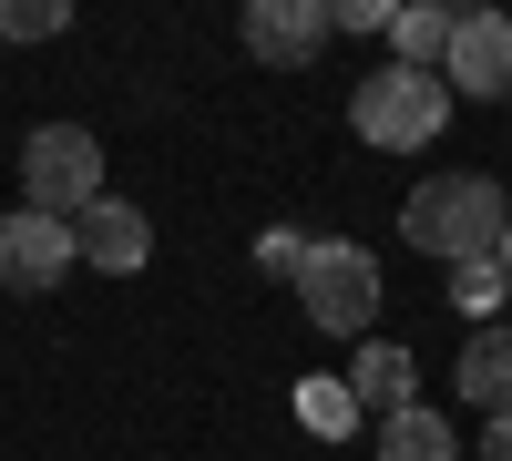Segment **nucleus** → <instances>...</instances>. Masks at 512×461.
Masks as SVG:
<instances>
[{
  "mask_svg": "<svg viewBox=\"0 0 512 461\" xmlns=\"http://www.w3.org/2000/svg\"><path fill=\"white\" fill-rule=\"evenodd\" d=\"M502 226H512V195L492 175H431V185H410V205H400V236L420 246V257H441V267L492 257Z\"/></svg>",
  "mask_w": 512,
  "mask_h": 461,
  "instance_id": "obj_1",
  "label": "nucleus"
},
{
  "mask_svg": "<svg viewBox=\"0 0 512 461\" xmlns=\"http://www.w3.org/2000/svg\"><path fill=\"white\" fill-rule=\"evenodd\" d=\"M349 123H359V144H379V154H420V144H441V123H451V82L390 62V72H369L349 93Z\"/></svg>",
  "mask_w": 512,
  "mask_h": 461,
  "instance_id": "obj_2",
  "label": "nucleus"
},
{
  "mask_svg": "<svg viewBox=\"0 0 512 461\" xmlns=\"http://www.w3.org/2000/svg\"><path fill=\"white\" fill-rule=\"evenodd\" d=\"M297 308L328 339H369L379 328V257L349 236H308V267H297Z\"/></svg>",
  "mask_w": 512,
  "mask_h": 461,
  "instance_id": "obj_3",
  "label": "nucleus"
},
{
  "mask_svg": "<svg viewBox=\"0 0 512 461\" xmlns=\"http://www.w3.org/2000/svg\"><path fill=\"white\" fill-rule=\"evenodd\" d=\"M21 205L31 216H82V205H103V144L82 134V123H41L21 144Z\"/></svg>",
  "mask_w": 512,
  "mask_h": 461,
  "instance_id": "obj_4",
  "label": "nucleus"
},
{
  "mask_svg": "<svg viewBox=\"0 0 512 461\" xmlns=\"http://www.w3.org/2000/svg\"><path fill=\"white\" fill-rule=\"evenodd\" d=\"M441 82H451V93H472V103H512V21H502V11H451Z\"/></svg>",
  "mask_w": 512,
  "mask_h": 461,
  "instance_id": "obj_5",
  "label": "nucleus"
},
{
  "mask_svg": "<svg viewBox=\"0 0 512 461\" xmlns=\"http://www.w3.org/2000/svg\"><path fill=\"white\" fill-rule=\"evenodd\" d=\"M82 267V246H72V226L62 216H0V287H21V298H41V287H62Z\"/></svg>",
  "mask_w": 512,
  "mask_h": 461,
  "instance_id": "obj_6",
  "label": "nucleus"
},
{
  "mask_svg": "<svg viewBox=\"0 0 512 461\" xmlns=\"http://www.w3.org/2000/svg\"><path fill=\"white\" fill-rule=\"evenodd\" d=\"M246 52L267 72H297L328 52V0H246Z\"/></svg>",
  "mask_w": 512,
  "mask_h": 461,
  "instance_id": "obj_7",
  "label": "nucleus"
},
{
  "mask_svg": "<svg viewBox=\"0 0 512 461\" xmlns=\"http://www.w3.org/2000/svg\"><path fill=\"white\" fill-rule=\"evenodd\" d=\"M72 246H82V267H103V277H134V267L154 257V226H144V205L103 195V205H82V216H72Z\"/></svg>",
  "mask_w": 512,
  "mask_h": 461,
  "instance_id": "obj_8",
  "label": "nucleus"
},
{
  "mask_svg": "<svg viewBox=\"0 0 512 461\" xmlns=\"http://www.w3.org/2000/svg\"><path fill=\"white\" fill-rule=\"evenodd\" d=\"M451 380H461V400H472L482 421H492V410H512V318H492V328L461 339V369H451Z\"/></svg>",
  "mask_w": 512,
  "mask_h": 461,
  "instance_id": "obj_9",
  "label": "nucleus"
},
{
  "mask_svg": "<svg viewBox=\"0 0 512 461\" xmlns=\"http://www.w3.org/2000/svg\"><path fill=\"white\" fill-rule=\"evenodd\" d=\"M349 400H359V410H379V421H390V410H410V400H420V369H410V349H390V339H359V359H349Z\"/></svg>",
  "mask_w": 512,
  "mask_h": 461,
  "instance_id": "obj_10",
  "label": "nucleus"
},
{
  "mask_svg": "<svg viewBox=\"0 0 512 461\" xmlns=\"http://www.w3.org/2000/svg\"><path fill=\"white\" fill-rule=\"evenodd\" d=\"M441 52H451V11H441V0L390 11V62H400V72H441Z\"/></svg>",
  "mask_w": 512,
  "mask_h": 461,
  "instance_id": "obj_11",
  "label": "nucleus"
},
{
  "mask_svg": "<svg viewBox=\"0 0 512 461\" xmlns=\"http://www.w3.org/2000/svg\"><path fill=\"white\" fill-rule=\"evenodd\" d=\"M379 461H461V441H451V421L441 410H390V421H379Z\"/></svg>",
  "mask_w": 512,
  "mask_h": 461,
  "instance_id": "obj_12",
  "label": "nucleus"
},
{
  "mask_svg": "<svg viewBox=\"0 0 512 461\" xmlns=\"http://www.w3.org/2000/svg\"><path fill=\"white\" fill-rule=\"evenodd\" d=\"M297 421H308L318 441H338V431H359V400H349V380H308V390H297Z\"/></svg>",
  "mask_w": 512,
  "mask_h": 461,
  "instance_id": "obj_13",
  "label": "nucleus"
},
{
  "mask_svg": "<svg viewBox=\"0 0 512 461\" xmlns=\"http://www.w3.org/2000/svg\"><path fill=\"white\" fill-rule=\"evenodd\" d=\"M451 298H461V308H472V318L492 328V318H502V298H512V277H502V257H472V267H451Z\"/></svg>",
  "mask_w": 512,
  "mask_h": 461,
  "instance_id": "obj_14",
  "label": "nucleus"
},
{
  "mask_svg": "<svg viewBox=\"0 0 512 461\" xmlns=\"http://www.w3.org/2000/svg\"><path fill=\"white\" fill-rule=\"evenodd\" d=\"M72 31V0H0V41H52Z\"/></svg>",
  "mask_w": 512,
  "mask_h": 461,
  "instance_id": "obj_15",
  "label": "nucleus"
},
{
  "mask_svg": "<svg viewBox=\"0 0 512 461\" xmlns=\"http://www.w3.org/2000/svg\"><path fill=\"white\" fill-rule=\"evenodd\" d=\"M256 267L297 287V267H308V236H297V226H267V236H256Z\"/></svg>",
  "mask_w": 512,
  "mask_h": 461,
  "instance_id": "obj_16",
  "label": "nucleus"
},
{
  "mask_svg": "<svg viewBox=\"0 0 512 461\" xmlns=\"http://www.w3.org/2000/svg\"><path fill=\"white\" fill-rule=\"evenodd\" d=\"M482 461H512V410H492V421H482Z\"/></svg>",
  "mask_w": 512,
  "mask_h": 461,
  "instance_id": "obj_17",
  "label": "nucleus"
},
{
  "mask_svg": "<svg viewBox=\"0 0 512 461\" xmlns=\"http://www.w3.org/2000/svg\"><path fill=\"white\" fill-rule=\"evenodd\" d=\"M492 257H502V277H512V226H502V246H492Z\"/></svg>",
  "mask_w": 512,
  "mask_h": 461,
  "instance_id": "obj_18",
  "label": "nucleus"
}]
</instances>
